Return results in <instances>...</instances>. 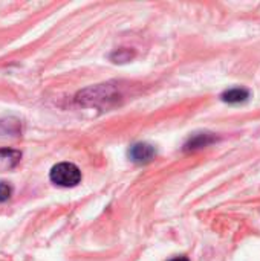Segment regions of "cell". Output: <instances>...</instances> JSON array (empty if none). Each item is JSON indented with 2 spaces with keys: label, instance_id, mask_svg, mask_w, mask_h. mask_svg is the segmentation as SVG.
Listing matches in <instances>:
<instances>
[{
  "label": "cell",
  "instance_id": "6da1fadb",
  "mask_svg": "<svg viewBox=\"0 0 260 261\" xmlns=\"http://www.w3.org/2000/svg\"><path fill=\"white\" fill-rule=\"evenodd\" d=\"M49 179L52 184H55L58 187L72 188L81 182V171L75 164L60 162V164L52 167V170L49 173Z\"/></svg>",
  "mask_w": 260,
  "mask_h": 261
},
{
  "label": "cell",
  "instance_id": "7a4b0ae2",
  "mask_svg": "<svg viewBox=\"0 0 260 261\" xmlns=\"http://www.w3.org/2000/svg\"><path fill=\"white\" fill-rule=\"evenodd\" d=\"M155 156H156L155 147L146 142L133 144L129 150V158L135 164H149L155 159Z\"/></svg>",
  "mask_w": 260,
  "mask_h": 261
},
{
  "label": "cell",
  "instance_id": "3957f363",
  "mask_svg": "<svg viewBox=\"0 0 260 261\" xmlns=\"http://www.w3.org/2000/svg\"><path fill=\"white\" fill-rule=\"evenodd\" d=\"M216 141V136L213 133H196L193 136L188 138V141L184 144V150L185 151H195V150H201L204 147H208L210 144H213Z\"/></svg>",
  "mask_w": 260,
  "mask_h": 261
},
{
  "label": "cell",
  "instance_id": "277c9868",
  "mask_svg": "<svg viewBox=\"0 0 260 261\" xmlns=\"http://www.w3.org/2000/svg\"><path fill=\"white\" fill-rule=\"evenodd\" d=\"M224 102L228 104H239V102H245L250 98V92L247 89H241V87H234V89H228L221 95Z\"/></svg>",
  "mask_w": 260,
  "mask_h": 261
},
{
  "label": "cell",
  "instance_id": "5b68a950",
  "mask_svg": "<svg viewBox=\"0 0 260 261\" xmlns=\"http://www.w3.org/2000/svg\"><path fill=\"white\" fill-rule=\"evenodd\" d=\"M21 159V153L17 150L9 148H0V167L3 168H12L15 167Z\"/></svg>",
  "mask_w": 260,
  "mask_h": 261
},
{
  "label": "cell",
  "instance_id": "8992f818",
  "mask_svg": "<svg viewBox=\"0 0 260 261\" xmlns=\"http://www.w3.org/2000/svg\"><path fill=\"white\" fill-rule=\"evenodd\" d=\"M133 52L132 50H129V49H118L116 52H113L112 54V60L115 61V63H126V61H130L132 58H133Z\"/></svg>",
  "mask_w": 260,
  "mask_h": 261
},
{
  "label": "cell",
  "instance_id": "52a82bcc",
  "mask_svg": "<svg viewBox=\"0 0 260 261\" xmlns=\"http://www.w3.org/2000/svg\"><path fill=\"white\" fill-rule=\"evenodd\" d=\"M12 194V188L11 185H8L6 182H0V203L6 202Z\"/></svg>",
  "mask_w": 260,
  "mask_h": 261
},
{
  "label": "cell",
  "instance_id": "ba28073f",
  "mask_svg": "<svg viewBox=\"0 0 260 261\" xmlns=\"http://www.w3.org/2000/svg\"><path fill=\"white\" fill-rule=\"evenodd\" d=\"M169 261H190L187 257H178V258H173V260H169Z\"/></svg>",
  "mask_w": 260,
  "mask_h": 261
}]
</instances>
